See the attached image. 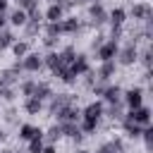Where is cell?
Returning a JSON list of instances; mask_svg holds the SVG:
<instances>
[{
  "instance_id": "bcb514c9",
  "label": "cell",
  "mask_w": 153,
  "mask_h": 153,
  "mask_svg": "<svg viewBox=\"0 0 153 153\" xmlns=\"http://www.w3.org/2000/svg\"><path fill=\"white\" fill-rule=\"evenodd\" d=\"M7 26V12H0V29Z\"/></svg>"
},
{
  "instance_id": "11a10c76",
  "label": "cell",
  "mask_w": 153,
  "mask_h": 153,
  "mask_svg": "<svg viewBox=\"0 0 153 153\" xmlns=\"http://www.w3.org/2000/svg\"><path fill=\"white\" fill-rule=\"evenodd\" d=\"M0 110H2V100H0Z\"/></svg>"
},
{
  "instance_id": "7bdbcfd3",
  "label": "cell",
  "mask_w": 153,
  "mask_h": 153,
  "mask_svg": "<svg viewBox=\"0 0 153 153\" xmlns=\"http://www.w3.org/2000/svg\"><path fill=\"white\" fill-rule=\"evenodd\" d=\"M57 41H60V38H55V36H43V45H45L48 50H55V48H57Z\"/></svg>"
},
{
  "instance_id": "f35d334b",
  "label": "cell",
  "mask_w": 153,
  "mask_h": 153,
  "mask_svg": "<svg viewBox=\"0 0 153 153\" xmlns=\"http://www.w3.org/2000/svg\"><path fill=\"white\" fill-rule=\"evenodd\" d=\"M110 26H112V24H110ZM122 36H124V26H112V29H110V36H108V38H110V41H117V43H120V38H122Z\"/></svg>"
},
{
  "instance_id": "8992f818",
  "label": "cell",
  "mask_w": 153,
  "mask_h": 153,
  "mask_svg": "<svg viewBox=\"0 0 153 153\" xmlns=\"http://www.w3.org/2000/svg\"><path fill=\"white\" fill-rule=\"evenodd\" d=\"M19 62H22V72H29V74H36V72L43 69V55L33 53V50H29Z\"/></svg>"
},
{
  "instance_id": "f907efd6",
  "label": "cell",
  "mask_w": 153,
  "mask_h": 153,
  "mask_svg": "<svg viewBox=\"0 0 153 153\" xmlns=\"http://www.w3.org/2000/svg\"><path fill=\"white\" fill-rule=\"evenodd\" d=\"M79 2H88L91 5V2H100V0H79Z\"/></svg>"
},
{
  "instance_id": "3957f363",
  "label": "cell",
  "mask_w": 153,
  "mask_h": 153,
  "mask_svg": "<svg viewBox=\"0 0 153 153\" xmlns=\"http://www.w3.org/2000/svg\"><path fill=\"white\" fill-rule=\"evenodd\" d=\"M108 22V10L103 7V2H91L88 5V24L91 29H100Z\"/></svg>"
},
{
  "instance_id": "44dd1931",
  "label": "cell",
  "mask_w": 153,
  "mask_h": 153,
  "mask_svg": "<svg viewBox=\"0 0 153 153\" xmlns=\"http://www.w3.org/2000/svg\"><path fill=\"white\" fill-rule=\"evenodd\" d=\"M105 153H127V146H124V141L120 139V136H112V139H108L103 146H100Z\"/></svg>"
},
{
  "instance_id": "cb8c5ba5",
  "label": "cell",
  "mask_w": 153,
  "mask_h": 153,
  "mask_svg": "<svg viewBox=\"0 0 153 153\" xmlns=\"http://www.w3.org/2000/svg\"><path fill=\"white\" fill-rule=\"evenodd\" d=\"M62 17H65V10H62L60 5H55V2H50L48 10L43 12V19H45V22H60Z\"/></svg>"
},
{
  "instance_id": "836d02e7",
  "label": "cell",
  "mask_w": 153,
  "mask_h": 153,
  "mask_svg": "<svg viewBox=\"0 0 153 153\" xmlns=\"http://www.w3.org/2000/svg\"><path fill=\"white\" fill-rule=\"evenodd\" d=\"M139 139H143V146H146V151H153V127H151V124L141 129V136H139Z\"/></svg>"
},
{
  "instance_id": "5bb4252c",
  "label": "cell",
  "mask_w": 153,
  "mask_h": 153,
  "mask_svg": "<svg viewBox=\"0 0 153 153\" xmlns=\"http://www.w3.org/2000/svg\"><path fill=\"white\" fill-rule=\"evenodd\" d=\"M115 72H117V62H115V60H105V62H100V67L96 69V79L110 81V79L115 76Z\"/></svg>"
},
{
  "instance_id": "d4e9b609",
  "label": "cell",
  "mask_w": 153,
  "mask_h": 153,
  "mask_svg": "<svg viewBox=\"0 0 153 153\" xmlns=\"http://www.w3.org/2000/svg\"><path fill=\"white\" fill-rule=\"evenodd\" d=\"M7 24H12V26H17V29H22L24 24H26V12L24 10H12V12H7Z\"/></svg>"
},
{
  "instance_id": "b9f144b4",
  "label": "cell",
  "mask_w": 153,
  "mask_h": 153,
  "mask_svg": "<svg viewBox=\"0 0 153 153\" xmlns=\"http://www.w3.org/2000/svg\"><path fill=\"white\" fill-rule=\"evenodd\" d=\"M50 2H55V5H60V7H62V10H65V12H67V10H72V7H76V5H79V0H50Z\"/></svg>"
},
{
  "instance_id": "c3c4849f",
  "label": "cell",
  "mask_w": 153,
  "mask_h": 153,
  "mask_svg": "<svg viewBox=\"0 0 153 153\" xmlns=\"http://www.w3.org/2000/svg\"><path fill=\"white\" fill-rule=\"evenodd\" d=\"M5 139H7V131H5V129H2V127H0V143H2V141H5Z\"/></svg>"
},
{
  "instance_id": "d590c367",
  "label": "cell",
  "mask_w": 153,
  "mask_h": 153,
  "mask_svg": "<svg viewBox=\"0 0 153 153\" xmlns=\"http://www.w3.org/2000/svg\"><path fill=\"white\" fill-rule=\"evenodd\" d=\"M60 55H62V62H65V65H69V62L76 57V48H74V45H65V48L60 50Z\"/></svg>"
},
{
  "instance_id": "7402d4cb",
  "label": "cell",
  "mask_w": 153,
  "mask_h": 153,
  "mask_svg": "<svg viewBox=\"0 0 153 153\" xmlns=\"http://www.w3.org/2000/svg\"><path fill=\"white\" fill-rule=\"evenodd\" d=\"M22 108H24V112H26V115H38V112L43 110V100L33 98V96H26V98H24V103H22Z\"/></svg>"
},
{
  "instance_id": "4fadbf2b",
  "label": "cell",
  "mask_w": 153,
  "mask_h": 153,
  "mask_svg": "<svg viewBox=\"0 0 153 153\" xmlns=\"http://www.w3.org/2000/svg\"><path fill=\"white\" fill-rule=\"evenodd\" d=\"M67 67H69V69H72V72H74L76 76H81L84 72H88V69H91L88 55H84V53H76V57H74V60H72V62H69Z\"/></svg>"
},
{
  "instance_id": "2e32d148",
  "label": "cell",
  "mask_w": 153,
  "mask_h": 153,
  "mask_svg": "<svg viewBox=\"0 0 153 153\" xmlns=\"http://www.w3.org/2000/svg\"><path fill=\"white\" fill-rule=\"evenodd\" d=\"M103 117H108V120H112V122H122V117H124V105H122V103H105Z\"/></svg>"
},
{
  "instance_id": "816d5d0a",
  "label": "cell",
  "mask_w": 153,
  "mask_h": 153,
  "mask_svg": "<svg viewBox=\"0 0 153 153\" xmlns=\"http://www.w3.org/2000/svg\"><path fill=\"white\" fill-rule=\"evenodd\" d=\"M2 91H5V84H2V81H0V96H2Z\"/></svg>"
},
{
  "instance_id": "681fc988",
  "label": "cell",
  "mask_w": 153,
  "mask_h": 153,
  "mask_svg": "<svg viewBox=\"0 0 153 153\" xmlns=\"http://www.w3.org/2000/svg\"><path fill=\"white\" fill-rule=\"evenodd\" d=\"M0 153H17V151H12V148H2Z\"/></svg>"
},
{
  "instance_id": "52a82bcc",
  "label": "cell",
  "mask_w": 153,
  "mask_h": 153,
  "mask_svg": "<svg viewBox=\"0 0 153 153\" xmlns=\"http://www.w3.org/2000/svg\"><path fill=\"white\" fill-rule=\"evenodd\" d=\"M151 108L148 105H139V108H131V110H127L124 112V117L127 120H131V122H136V124H141V127H148L151 124Z\"/></svg>"
},
{
  "instance_id": "ee69618b",
  "label": "cell",
  "mask_w": 153,
  "mask_h": 153,
  "mask_svg": "<svg viewBox=\"0 0 153 153\" xmlns=\"http://www.w3.org/2000/svg\"><path fill=\"white\" fill-rule=\"evenodd\" d=\"M105 38H108V36H103V33H96V36H93V41H91V48H98V45H100Z\"/></svg>"
},
{
  "instance_id": "1f68e13d",
  "label": "cell",
  "mask_w": 153,
  "mask_h": 153,
  "mask_svg": "<svg viewBox=\"0 0 153 153\" xmlns=\"http://www.w3.org/2000/svg\"><path fill=\"white\" fill-rule=\"evenodd\" d=\"M136 62H141L146 69H151V65H153V53H151V45H146L143 50H139V57H136Z\"/></svg>"
},
{
  "instance_id": "8d00e7d4",
  "label": "cell",
  "mask_w": 153,
  "mask_h": 153,
  "mask_svg": "<svg viewBox=\"0 0 153 153\" xmlns=\"http://www.w3.org/2000/svg\"><path fill=\"white\" fill-rule=\"evenodd\" d=\"M108 84H110V81H100V79H96V84H93V86H91V88H88V91H91V93H93V96H98V98H100V96H103V91H105V86H108Z\"/></svg>"
},
{
  "instance_id": "603a6c76",
  "label": "cell",
  "mask_w": 153,
  "mask_h": 153,
  "mask_svg": "<svg viewBox=\"0 0 153 153\" xmlns=\"http://www.w3.org/2000/svg\"><path fill=\"white\" fill-rule=\"evenodd\" d=\"M108 22H110L112 26H124V22H127V10H124V7L110 10V12H108Z\"/></svg>"
},
{
  "instance_id": "4dcf8cb0",
  "label": "cell",
  "mask_w": 153,
  "mask_h": 153,
  "mask_svg": "<svg viewBox=\"0 0 153 153\" xmlns=\"http://www.w3.org/2000/svg\"><path fill=\"white\" fill-rule=\"evenodd\" d=\"M98 127H100L98 120H84V117L79 120V129H81V134H96Z\"/></svg>"
},
{
  "instance_id": "d6986e66",
  "label": "cell",
  "mask_w": 153,
  "mask_h": 153,
  "mask_svg": "<svg viewBox=\"0 0 153 153\" xmlns=\"http://www.w3.org/2000/svg\"><path fill=\"white\" fill-rule=\"evenodd\" d=\"M43 67H48L50 72H55V69L65 67V62H62V55H60V50H50L48 55H43Z\"/></svg>"
},
{
  "instance_id": "8fae6325",
  "label": "cell",
  "mask_w": 153,
  "mask_h": 153,
  "mask_svg": "<svg viewBox=\"0 0 153 153\" xmlns=\"http://www.w3.org/2000/svg\"><path fill=\"white\" fill-rule=\"evenodd\" d=\"M60 26H62V33H67V36H76V33L84 29V24H81V19H79L76 14L62 17V19H60Z\"/></svg>"
},
{
  "instance_id": "7a4b0ae2",
  "label": "cell",
  "mask_w": 153,
  "mask_h": 153,
  "mask_svg": "<svg viewBox=\"0 0 153 153\" xmlns=\"http://www.w3.org/2000/svg\"><path fill=\"white\" fill-rule=\"evenodd\" d=\"M136 57H139V45L129 41L127 45H122V48L117 50L115 62H117V65H122V67H131V65H136Z\"/></svg>"
},
{
  "instance_id": "74e56055",
  "label": "cell",
  "mask_w": 153,
  "mask_h": 153,
  "mask_svg": "<svg viewBox=\"0 0 153 153\" xmlns=\"http://www.w3.org/2000/svg\"><path fill=\"white\" fill-rule=\"evenodd\" d=\"M14 98H17V93H14V86H5V91H2L0 100H2V103H12Z\"/></svg>"
},
{
  "instance_id": "7dc6e473",
  "label": "cell",
  "mask_w": 153,
  "mask_h": 153,
  "mask_svg": "<svg viewBox=\"0 0 153 153\" xmlns=\"http://www.w3.org/2000/svg\"><path fill=\"white\" fill-rule=\"evenodd\" d=\"M10 10V0H0V12H7Z\"/></svg>"
},
{
  "instance_id": "9a60e30c",
  "label": "cell",
  "mask_w": 153,
  "mask_h": 153,
  "mask_svg": "<svg viewBox=\"0 0 153 153\" xmlns=\"http://www.w3.org/2000/svg\"><path fill=\"white\" fill-rule=\"evenodd\" d=\"M122 86L120 84H108L105 86V91H103V103H122Z\"/></svg>"
},
{
  "instance_id": "277c9868",
  "label": "cell",
  "mask_w": 153,
  "mask_h": 153,
  "mask_svg": "<svg viewBox=\"0 0 153 153\" xmlns=\"http://www.w3.org/2000/svg\"><path fill=\"white\" fill-rule=\"evenodd\" d=\"M143 93H146V91H143L141 86H129V88H124V91H122V105H124L127 110L143 105Z\"/></svg>"
},
{
  "instance_id": "9c48e42d",
  "label": "cell",
  "mask_w": 153,
  "mask_h": 153,
  "mask_svg": "<svg viewBox=\"0 0 153 153\" xmlns=\"http://www.w3.org/2000/svg\"><path fill=\"white\" fill-rule=\"evenodd\" d=\"M53 117H55L57 122H76V124H79V120H81V108H79L76 103H72V105L57 110Z\"/></svg>"
},
{
  "instance_id": "f546056e",
  "label": "cell",
  "mask_w": 153,
  "mask_h": 153,
  "mask_svg": "<svg viewBox=\"0 0 153 153\" xmlns=\"http://www.w3.org/2000/svg\"><path fill=\"white\" fill-rule=\"evenodd\" d=\"M22 29H24V38H33V36H38V33L43 31V24H38V22H29V19H26V24H24Z\"/></svg>"
},
{
  "instance_id": "ffe728a7",
  "label": "cell",
  "mask_w": 153,
  "mask_h": 153,
  "mask_svg": "<svg viewBox=\"0 0 153 153\" xmlns=\"http://www.w3.org/2000/svg\"><path fill=\"white\" fill-rule=\"evenodd\" d=\"M122 129H124V134H127V139H131V141H136L139 136H141V124H136V122H131V120H127V117H122Z\"/></svg>"
},
{
  "instance_id": "ab89813d",
  "label": "cell",
  "mask_w": 153,
  "mask_h": 153,
  "mask_svg": "<svg viewBox=\"0 0 153 153\" xmlns=\"http://www.w3.org/2000/svg\"><path fill=\"white\" fill-rule=\"evenodd\" d=\"M81 76H84V86H86V88H91V86L96 84V69H88V72H84Z\"/></svg>"
},
{
  "instance_id": "d6a6232c",
  "label": "cell",
  "mask_w": 153,
  "mask_h": 153,
  "mask_svg": "<svg viewBox=\"0 0 153 153\" xmlns=\"http://www.w3.org/2000/svg\"><path fill=\"white\" fill-rule=\"evenodd\" d=\"M36 81H38V79H24V81H19V93H22L24 98H26V96H33Z\"/></svg>"
},
{
  "instance_id": "4316f807",
  "label": "cell",
  "mask_w": 153,
  "mask_h": 153,
  "mask_svg": "<svg viewBox=\"0 0 153 153\" xmlns=\"http://www.w3.org/2000/svg\"><path fill=\"white\" fill-rule=\"evenodd\" d=\"M60 139H62V131H60V124H57V122L43 131V141H45V143H57Z\"/></svg>"
},
{
  "instance_id": "e575fe53",
  "label": "cell",
  "mask_w": 153,
  "mask_h": 153,
  "mask_svg": "<svg viewBox=\"0 0 153 153\" xmlns=\"http://www.w3.org/2000/svg\"><path fill=\"white\" fill-rule=\"evenodd\" d=\"M29 146H26V153H41L43 151V136H36V139H31V141H26Z\"/></svg>"
},
{
  "instance_id": "5b68a950",
  "label": "cell",
  "mask_w": 153,
  "mask_h": 153,
  "mask_svg": "<svg viewBox=\"0 0 153 153\" xmlns=\"http://www.w3.org/2000/svg\"><path fill=\"white\" fill-rule=\"evenodd\" d=\"M72 103H76V96H74V93H53V96L48 98V112L55 115L57 110H62V108H67V105H72Z\"/></svg>"
},
{
  "instance_id": "e0dca14e",
  "label": "cell",
  "mask_w": 153,
  "mask_h": 153,
  "mask_svg": "<svg viewBox=\"0 0 153 153\" xmlns=\"http://www.w3.org/2000/svg\"><path fill=\"white\" fill-rule=\"evenodd\" d=\"M36 136H43V129H41V127L29 124V122L19 124V141H31V139H36Z\"/></svg>"
},
{
  "instance_id": "484cf974",
  "label": "cell",
  "mask_w": 153,
  "mask_h": 153,
  "mask_svg": "<svg viewBox=\"0 0 153 153\" xmlns=\"http://www.w3.org/2000/svg\"><path fill=\"white\" fill-rule=\"evenodd\" d=\"M53 96V88H50V84L48 81H36V88H33V98H38V100H48Z\"/></svg>"
},
{
  "instance_id": "83f0119b",
  "label": "cell",
  "mask_w": 153,
  "mask_h": 153,
  "mask_svg": "<svg viewBox=\"0 0 153 153\" xmlns=\"http://www.w3.org/2000/svg\"><path fill=\"white\" fill-rule=\"evenodd\" d=\"M14 41H17V36H14V31H12V29H7V26H5V29H0V53H2V50H7Z\"/></svg>"
},
{
  "instance_id": "60d3db41",
  "label": "cell",
  "mask_w": 153,
  "mask_h": 153,
  "mask_svg": "<svg viewBox=\"0 0 153 153\" xmlns=\"http://www.w3.org/2000/svg\"><path fill=\"white\" fill-rule=\"evenodd\" d=\"M17 7H19V10H24V12H29V10L38 7V0H17Z\"/></svg>"
},
{
  "instance_id": "db71d44e",
  "label": "cell",
  "mask_w": 153,
  "mask_h": 153,
  "mask_svg": "<svg viewBox=\"0 0 153 153\" xmlns=\"http://www.w3.org/2000/svg\"><path fill=\"white\" fill-rule=\"evenodd\" d=\"M93 153H105V151H103V148H98V151H93Z\"/></svg>"
},
{
  "instance_id": "7c38bea8",
  "label": "cell",
  "mask_w": 153,
  "mask_h": 153,
  "mask_svg": "<svg viewBox=\"0 0 153 153\" xmlns=\"http://www.w3.org/2000/svg\"><path fill=\"white\" fill-rule=\"evenodd\" d=\"M103 108H105V103L103 100H91L88 105H84L81 108V117L84 120H103Z\"/></svg>"
},
{
  "instance_id": "f6af8a7d",
  "label": "cell",
  "mask_w": 153,
  "mask_h": 153,
  "mask_svg": "<svg viewBox=\"0 0 153 153\" xmlns=\"http://www.w3.org/2000/svg\"><path fill=\"white\" fill-rule=\"evenodd\" d=\"M41 153H57V146L55 143H43V151Z\"/></svg>"
},
{
  "instance_id": "f5cc1de1",
  "label": "cell",
  "mask_w": 153,
  "mask_h": 153,
  "mask_svg": "<svg viewBox=\"0 0 153 153\" xmlns=\"http://www.w3.org/2000/svg\"><path fill=\"white\" fill-rule=\"evenodd\" d=\"M76 153H91V151H86V148H79V151H76Z\"/></svg>"
},
{
  "instance_id": "30bf717a",
  "label": "cell",
  "mask_w": 153,
  "mask_h": 153,
  "mask_svg": "<svg viewBox=\"0 0 153 153\" xmlns=\"http://www.w3.org/2000/svg\"><path fill=\"white\" fill-rule=\"evenodd\" d=\"M19 74H22V62L17 60L12 67L0 69V81H2L5 86H14V84H19Z\"/></svg>"
},
{
  "instance_id": "f1b7e54d",
  "label": "cell",
  "mask_w": 153,
  "mask_h": 153,
  "mask_svg": "<svg viewBox=\"0 0 153 153\" xmlns=\"http://www.w3.org/2000/svg\"><path fill=\"white\" fill-rule=\"evenodd\" d=\"M10 50L14 53V57H17V60H22V57L31 50V43H29V41H14V43L10 45Z\"/></svg>"
},
{
  "instance_id": "ac0fdd59",
  "label": "cell",
  "mask_w": 153,
  "mask_h": 153,
  "mask_svg": "<svg viewBox=\"0 0 153 153\" xmlns=\"http://www.w3.org/2000/svg\"><path fill=\"white\" fill-rule=\"evenodd\" d=\"M53 76H55L57 81H62L65 86H74V84H76V79H79V76L67 67V65H65V67H60V69H55V72H53Z\"/></svg>"
},
{
  "instance_id": "ba28073f",
  "label": "cell",
  "mask_w": 153,
  "mask_h": 153,
  "mask_svg": "<svg viewBox=\"0 0 153 153\" xmlns=\"http://www.w3.org/2000/svg\"><path fill=\"white\" fill-rule=\"evenodd\" d=\"M117 50H120V43L105 38V41L96 48V57H98L100 62H105V60H115V57H117Z\"/></svg>"
},
{
  "instance_id": "6da1fadb",
  "label": "cell",
  "mask_w": 153,
  "mask_h": 153,
  "mask_svg": "<svg viewBox=\"0 0 153 153\" xmlns=\"http://www.w3.org/2000/svg\"><path fill=\"white\" fill-rule=\"evenodd\" d=\"M127 17H131L134 22H148V19H153V5L148 2V0H139V2H134L131 5V10L127 12Z\"/></svg>"
}]
</instances>
